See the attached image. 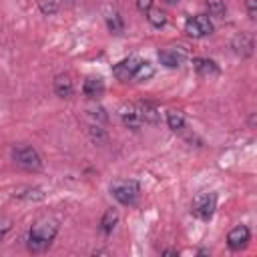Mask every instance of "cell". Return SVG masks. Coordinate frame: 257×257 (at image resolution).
Instances as JSON below:
<instances>
[{
	"mask_svg": "<svg viewBox=\"0 0 257 257\" xmlns=\"http://www.w3.org/2000/svg\"><path fill=\"white\" fill-rule=\"evenodd\" d=\"M82 92H84L88 98H98V96H102V92H104V82H102V78H98V76H88V78L82 82Z\"/></svg>",
	"mask_w": 257,
	"mask_h": 257,
	"instance_id": "cell-12",
	"label": "cell"
},
{
	"mask_svg": "<svg viewBox=\"0 0 257 257\" xmlns=\"http://www.w3.org/2000/svg\"><path fill=\"white\" fill-rule=\"evenodd\" d=\"M56 233H58V221L56 219H50V217L38 219L28 231V249L32 253L46 251L50 247V243L54 241Z\"/></svg>",
	"mask_w": 257,
	"mask_h": 257,
	"instance_id": "cell-1",
	"label": "cell"
},
{
	"mask_svg": "<svg viewBox=\"0 0 257 257\" xmlns=\"http://www.w3.org/2000/svg\"><path fill=\"white\" fill-rule=\"evenodd\" d=\"M185 58H187V50H185V46L163 48V50L159 52V60H161V64H165L167 68H177V66H181Z\"/></svg>",
	"mask_w": 257,
	"mask_h": 257,
	"instance_id": "cell-7",
	"label": "cell"
},
{
	"mask_svg": "<svg viewBox=\"0 0 257 257\" xmlns=\"http://www.w3.org/2000/svg\"><path fill=\"white\" fill-rule=\"evenodd\" d=\"M231 46H233V50L237 52V54H241V56H251L253 54V36L251 34H247V32H241V34H237L235 38H233V42H231Z\"/></svg>",
	"mask_w": 257,
	"mask_h": 257,
	"instance_id": "cell-10",
	"label": "cell"
},
{
	"mask_svg": "<svg viewBox=\"0 0 257 257\" xmlns=\"http://www.w3.org/2000/svg\"><path fill=\"white\" fill-rule=\"evenodd\" d=\"M118 114H120L124 126H128L131 131H139V128L143 126V118H141V114H139L137 104H122L120 110H118Z\"/></svg>",
	"mask_w": 257,
	"mask_h": 257,
	"instance_id": "cell-9",
	"label": "cell"
},
{
	"mask_svg": "<svg viewBox=\"0 0 257 257\" xmlns=\"http://www.w3.org/2000/svg\"><path fill=\"white\" fill-rule=\"evenodd\" d=\"M40 10L44 12V14H54L56 10H58V4H56V0H40Z\"/></svg>",
	"mask_w": 257,
	"mask_h": 257,
	"instance_id": "cell-22",
	"label": "cell"
},
{
	"mask_svg": "<svg viewBox=\"0 0 257 257\" xmlns=\"http://www.w3.org/2000/svg\"><path fill=\"white\" fill-rule=\"evenodd\" d=\"M116 223H118V211L116 209H106L104 215L100 217V231L104 235H110L112 229L116 227Z\"/></svg>",
	"mask_w": 257,
	"mask_h": 257,
	"instance_id": "cell-17",
	"label": "cell"
},
{
	"mask_svg": "<svg viewBox=\"0 0 257 257\" xmlns=\"http://www.w3.org/2000/svg\"><path fill=\"white\" fill-rule=\"evenodd\" d=\"M110 193L120 205H135L141 195V185L135 179H118L110 183Z\"/></svg>",
	"mask_w": 257,
	"mask_h": 257,
	"instance_id": "cell-2",
	"label": "cell"
},
{
	"mask_svg": "<svg viewBox=\"0 0 257 257\" xmlns=\"http://www.w3.org/2000/svg\"><path fill=\"white\" fill-rule=\"evenodd\" d=\"M104 22H106V28L112 32V34H122L124 32V22H122V16L118 14L116 8H104Z\"/></svg>",
	"mask_w": 257,
	"mask_h": 257,
	"instance_id": "cell-11",
	"label": "cell"
},
{
	"mask_svg": "<svg viewBox=\"0 0 257 257\" xmlns=\"http://www.w3.org/2000/svg\"><path fill=\"white\" fill-rule=\"evenodd\" d=\"M147 20H149L155 28H161V26L167 24V16H165V12L159 10V8H151V10H147Z\"/></svg>",
	"mask_w": 257,
	"mask_h": 257,
	"instance_id": "cell-20",
	"label": "cell"
},
{
	"mask_svg": "<svg viewBox=\"0 0 257 257\" xmlns=\"http://www.w3.org/2000/svg\"><path fill=\"white\" fill-rule=\"evenodd\" d=\"M167 124L171 131H183L185 128V116L179 110H167Z\"/></svg>",
	"mask_w": 257,
	"mask_h": 257,
	"instance_id": "cell-18",
	"label": "cell"
},
{
	"mask_svg": "<svg viewBox=\"0 0 257 257\" xmlns=\"http://www.w3.org/2000/svg\"><path fill=\"white\" fill-rule=\"evenodd\" d=\"M185 32L193 38H203V36H209L213 32V22L207 14H197V16H191L187 22H185Z\"/></svg>",
	"mask_w": 257,
	"mask_h": 257,
	"instance_id": "cell-5",
	"label": "cell"
},
{
	"mask_svg": "<svg viewBox=\"0 0 257 257\" xmlns=\"http://www.w3.org/2000/svg\"><path fill=\"white\" fill-rule=\"evenodd\" d=\"M193 66H195V70H197L201 76H217V74H219L217 62L211 60V58H195V60H193Z\"/></svg>",
	"mask_w": 257,
	"mask_h": 257,
	"instance_id": "cell-15",
	"label": "cell"
},
{
	"mask_svg": "<svg viewBox=\"0 0 257 257\" xmlns=\"http://www.w3.org/2000/svg\"><path fill=\"white\" fill-rule=\"evenodd\" d=\"M245 8H247L249 18L255 20V18H257V0H247V2H245Z\"/></svg>",
	"mask_w": 257,
	"mask_h": 257,
	"instance_id": "cell-24",
	"label": "cell"
},
{
	"mask_svg": "<svg viewBox=\"0 0 257 257\" xmlns=\"http://www.w3.org/2000/svg\"><path fill=\"white\" fill-rule=\"evenodd\" d=\"M163 255H179V251H175V249H165Z\"/></svg>",
	"mask_w": 257,
	"mask_h": 257,
	"instance_id": "cell-26",
	"label": "cell"
},
{
	"mask_svg": "<svg viewBox=\"0 0 257 257\" xmlns=\"http://www.w3.org/2000/svg\"><path fill=\"white\" fill-rule=\"evenodd\" d=\"M12 229V219L10 217H0V241L6 237V233Z\"/></svg>",
	"mask_w": 257,
	"mask_h": 257,
	"instance_id": "cell-23",
	"label": "cell"
},
{
	"mask_svg": "<svg viewBox=\"0 0 257 257\" xmlns=\"http://www.w3.org/2000/svg\"><path fill=\"white\" fill-rule=\"evenodd\" d=\"M137 8H139L141 12H147V10L153 8V0H137Z\"/></svg>",
	"mask_w": 257,
	"mask_h": 257,
	"instance_id": "cell-25",
	"label": "cell"
},
{
	"mask_svg": "<svg viewBox=\"0 0 257 257\" xmlns=\"http://www.w3.org/2000/svg\"><path fill=\"white\" fill-rule=\"evenodd\" d=\"M12 161L22 167L24 171H40L42 169V157L38 155V151L34 147L28 145H16L12 149Z\"/></svg>",
	"mask_w": 257,
	"mask_h": 257,
	"instance_id": "cell-3",
	"label": "cell"
},
{
	"mask_svg": "<svg viewBox=\"0 0 257 257\" xmlns=\"http://www.w3.org/2000/svg\"><path fill=\"white\" fill-rule=\"evenodd\" d=\"M72 90H74V84H72V78L68 74H58L54 78V92H56V96L68 98V96H72Z\"/></svg>",
	"mask_w": 257,
	"mask_h": 257,
	"instance_id": "cell-13",
	"label": "cell"
},
{
	"mask_svg": "<svg viewBox=\"0 0 257 257\" xmlns=\"http://www.w3.org/2000/svg\"><path fill=\"white\" fill-rule=\"evenodd\" d=\"M167 2H179V0H167Z\"/></svg>",
	"mask_w": 257,
	"mask_h": 257,
	"instance_id": "cell-27",
	"label": "cell"
},
{
	"mask_svg": "<svg viewBox=\"0 0 257 257\" xmlns=\"http://www.w3.org/2000/svg\"><path fill=\"white\" fill-rule=\"evenodd\" d=\"M137 108H139V114H141L143 122H149V124H157L159 122L161 114H159V108L155 104H151V102H139Z\"/></svg>",
	"mask_w": 257,
	"mask_h": 257,
	"instance_id": "cell-16",
	"label": "cell"
},
{
	"mask_svg": "<svg viewBox=\"0 0 257 257\" xmlns=\"http://www.w3.org/2000/svg\"><path fill=\"white\" fill-rule=\"evenodd\" d=\"M141 64V58L139 56H128V58H122L120 62H116L112 66V74L120 80V82H126V80H133L135 78V72Z\"/></svg>",
	"mask_w": 257,
	"mask_h": 257,
	"instance_id": "cell-6",
	"label": "cell"
},
{
	"mask_svg": "<svg viewBox=\"0 0 257 257\" xmlns=\"http://www.w3.org/2000/svg\"><path fill=\"white\" fill-rule=\"evenodd\" d=\"M215 209H217V195L215 193H199L191 205V213L201 221H209L213 217Z\"/></svg>",
	"mask_w": 257,
	"mask_h": 257,
	"instance_id": "cell-4",
	"label": "cell"
},
{
	"mask_svg": "<svg viewBox=\"0 0 257 257\" xmlns=\"http://www.w3.org/2000/svg\"><path fill=\"white\" fill-rule=\"evenodd\" d=\"M12 197L20 199V201H42L46 197V193L40 187H22V189H16L12 193Z\"/></svg>",
	"mask_w": 257,
	"mask_h": 257,
	"instance_id": "cell-14",
	"label": "cell"
},
{
	"mask_svg": "<svg viewBox=\"0 0 257 257\" xmlns=\"http://www.w3.org/2000/svg\"><path fill=\"white\" fill-rule=\"evenodd\" d=\"M207 8H209V14L217 16V18H223L225 12H227L225 0H207Z\"/></svg>",
	"mask_w": 257,
	"mask_h": 257,
	"instance_id": "cell-21",
	"label": "cell"
},
{
	"mask_svg": "<svg viewBox=\"0 0 257 257\" xmlns=\"http://www.w3.org/2000/svg\"><path fill=\"white\" fill-rule=\"evenodd\" d=\"M249 239H251L249 227H247V225H237V227H233V229L229 231V235H227V245H229V249L239 251V249H243V247L249 243Z\"/></svg>",
	"mask_w": 257,
	"mask_h": 257,
	"instance_id": "cell-8",
	"label": "cell"
},
{
	"mask_svg": "<svg viewBox=\"0 0 257 257\" xmlns=\"http://www.w3.org/2000/svg\"><path fill=\"white\" fill-rule=\"evenodd\" d=\"M153 74H155L153 64H151V62H147V60H141V64H139V68H137V72H135V80L145 82V80H149Z\"/></svg>",
	"mask_w": 257,
	"mask_h": 257,
	"instance_id": "cell-19",
	"label": "cell"
}]
</instances>
